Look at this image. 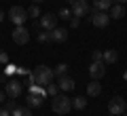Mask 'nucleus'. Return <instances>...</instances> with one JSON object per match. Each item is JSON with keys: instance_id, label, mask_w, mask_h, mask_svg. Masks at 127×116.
<instances>
[{"instance_id": "21", "label": "nucleus", "mask_w": 127, "mask_h": 116, "mask_svg": "<svg viewBox=\"0 0 127 116\" xmlns=\"http://www.w3.org/2000/svg\"><path fill=\"white\" fill-rule=\"evenodd\" d=\"M45 91H47V95H49V97H55V95H59V87H57V85H53V82H49V85L45 87Z\"/></svg>"}, {"instance_id": "28", "label": "nucleus", "mask_w": 127, "mask_h": 116, "mask_svg": "<svg viewBox=\"0 0 127 116\" xmlns=\"http://www.w3.org/2000/svg\"><path fill=\"white\" fill-rule=\"evenodd\" d=\"M81 25V17H72L70 19V27H78Z\"/></svg>"}, {"instance_id": "10", "label": "nucleus", "mask_w": 127, "mask_h": 116, "mask_svg": "<svg viewBox=\"0 0 127 116\" xmlns=\"http://www.w3.org/2000/svg\"><path fill=\"white\" fill-rule=\"evenodd\" d=\"M104 74H106V63L104 61H93L89 66V76L93 78V80H100Z\"/></svg>"}, {"instance_id": "27", "label": "nucleus", "mask_w": 127, "mask_h": 116, "mask_svg": "<svg viewBox=\"0 0 127 116\" xmlns=\"http://www.w3.org/2000/svg\"><path fill=\"white\" fill-rule=\"evenodd\" d=\"M0 63H2V66H6V63H9V55H6L4 51H0Z\"/></svg>"}, {"instance_id": "34", "label": "nucleus", "mask_w": 127, "mask_h": 116, "mask_svg": "<svg viewBox=\"0 0 127 116\" xmlns=\"http://www.w3.org/2000/svg\"><path fill=\"white\" fill-rule=\"evenodd\" d=\"M2 19H4V13H2V11H0V23H2Z\"/></svg>"}, {"instance_id": "15", "label": "nucleus", "mask_w": 127, "mask_h": 116, "mask_svg": "<svg viewBox=\"0 0 127 116\" xmlns=\"http://www.w3.org/2000/svg\"><path fill=\"white\" fill-rule=\"evenodd\" d=\"M91 4H93L95 11H110V6L114 4L112 0H91Z\"/></svg>"}, {"instance_id": "25", "label": "nucleus", "mask_w": 127, "mask_h": 116, "mask_svg": "<svg viewBox=\"0 0 127 116\" xmlns=\"http://www.w3.org/2000/svg\"><path fill=\"white\" fill-rule=\"evenodd\" d=\"M17 70H19V68H17V66H13V63H6V66H4V74H6V76L15 74Z\"/></svg>"}, {"instance_id": "26", "label": "nucleus", "mask_w": 127, "mask_h": 116, "mask_svg": "<svg viewBox=\"0 0 127 116\" xmlns=\"http://www.w3.org/2000/svg\"><path fill=\"white\" fill-rule=\"evenodd\" d=\"M91 57H93V61H104V51H93Z\"/></svg>"}, {"instance_id": "32", "label": "nucleus", "mask_w": 127, "mask_h": 116, "mask_svg": "<svg viewBox=\"0 0 127 116\" xmlns=\"http://www.w3.org/2000/svg\"><path fill=\"white\" fill-rule=\"evenodd\" d=\"M32 2H34V4H40V2H45V0H32Z\"/></svg>"}, {"instance_id": "24", "label": "nucleus", "mask_w": 127, "mask_h": 116, "mask_svg": "<svg viewBox=\"0 0 127 116\" xmlns=\"http://www.w3.org/2000/svg\"><path fill=\"white\" fill-rule=\"evenodd\" d=\"M28 17H30V19L40 17V9H38V4H32L30 9H28Z\"/></svg>"}, {"instance_id": "19", "label": "nucleus", "mask_w": 127, "mask_h": 116, "mask_svg": "<svg viewBox=\"0 0 127 116\" xmlns=\"http://www.w3.org/2000/svg\"><path fill=\"white\" fill-rule=\"evenodd\" d=\"M66 72H68V63H57V66L53 68L55 78H59V76H66Z\"/></svg>"}, {"instance_id": "2", "label": "nucleus", "mask_w": 127, "mask_h": 116, "mask_svg": "<svg viewBox=\"0 0 127 116\" xmlns=\"http://www.w3.org/2000/svg\"><path fill=\"white\" fill-rule=\"evenodd\" d=\"M34 78H36V85L47 87L49 82H53V78H55L53 68H49V66H45V63H40V66L34 70Z\"/></svg>"}, {"instance_id": "18", "label": "nucleus", "mask_w": 127, "mask_h": 116, "mask_svg": "<svg viewBox=\"0 0 127 116\" xmlns=\"http://www.w3.org/2000/svg\"><path fill=\"white\" fill-rule=\"evenodd\" d=\"M72 108H74V110H85V108H87V97H81V95L74 97L72 99Z\"/></svg>"}, {"instance_id": "9", "label": "nucleus", "mask_w": 127, "mask_h": 116, "mask_svg": "<svg viewBox=\"0 0 127 116\" xmlns=\"http://www.w3.org/2000/svg\"><path fill=\"white\" fill-rule=\"evenodd\" d=\"M91 23H93L95 27H106L110 23V15L106 13V11H93V15H91Z\"/></svg>"}, {"instance_id": "8", "label": "nucleus", "mask_w": 127, "mask_h": 116, "mask_svg": "<svg viewBox=\"0 0 127 116\" xmlns=\"http://www.w3.org/2000/svg\"><path fill=\"white\" fill-rule=\"evenodd\" d=\"M72 17H85L87 13H89V2H87V0H74L72 2Z\"/></svg>"}, {"instance_id": "7", "label": "nucleus", "mask_w": 127, "mask_h": 116, "mask_svg": "<svg viewBox=\"0 0 127 116\" xmlns=\"http://www.w3.org/2000/svg\"><path fill=\"white\" fill-rule=\"evenodd\" d=\"M38 23H40V30L51 32L53 27H57V15H53V13H45V15H40Z\"/></svg>"}, {"instance_id": "37", "label": "nucleus", "mask_w": 127, "mask_h": 116, "mask_svg": "<svg viewBox=\"0 0 127 116\" xmlns=\"http://www.w3.org/2000/svg\"><path fill=\"white\" fill-rule=\"evenodd\" d=\"M108 116H112V114H108Z\"/></svg>"}, {"instance_id": "4", "label": "nucleus", "mask_w": 127, "mask_h": 116, "mask_svg": "<svg viewBox=\"0 0 127 116\" xmlns=\"http://www.w3.org/2000/svg\"><path fill=\"white\" fill-rule=\"evenodd\" d=\"M125 110H127V101L121 97V95H114V97L108 101V112H110L112 116H121V114H125Z\"/></svg>"}, {"instance_id": "33", "label": "nucleus", "mask_w": 127, "mask_h": 116, "mask_svg": "<svg viewBox=\"0 0 127 116\" xmlns=\"http://www.w3.org/2000/svg\"><path fill=\"white\" fill-rule=\"evenodd\" d=\"M114 2H119V4H125V2H127V0H114Z\"/></svg>"}, {"instance_id": "16", "label": "nucleus", "mask_w": 127, "mask_h": 116, "mask_svg": "<svg viewBox=\"0 0 127 116\" xmlns=\"http://www.w3.org/2000/svg\"><path fill=\"white\" fill-rule=\"evenodd\" d=\"M42 95H36V93H28V103H30V108H40L42 106Z\"/></svg>"}, {"instance_id": "17", "label": "nucleus", "mask_w": 127, "mask_h": 116, "mask_svg": "<svg viewBox=\"0 0 127 116\" xmlns=\"http://www.w3.org/2000/svg\"><path fill=\"white\" fill-rule=\"evenodd\" d=\"M117 59H119V53H117V51H112V49L104 51V63H106V66H110V63H114Z\"/></svg>"}, {"instance_id": "20", "label": "nucleus", "mask_w": 127, "mask_h": 116, "mask_svg": "<svg viewBox=\"0 0 127 116\" xmlns=\"http://www.w3.org/2000/svg\"><path fill=\"white\" fill-rule=\"evenodd\" d=\"M36 40H38V42H51V32L40 30V32L36 34Z\"/></svg>"}, {"instance_id": "3", "label": "nucleus", "mask_w": 127, "mask_h": 116, "mask_svg": "<svg viewBox=\"0 0 127 116\" xmlns=\"http://www.w3.org/2000/svg\"><path fill=\"white\" fill-rule=\"evenodd\" d=\"M9 19L13 21V25H26V21L30 19L28 17V9H23V6H11Z\"/></svg>"}, {"instance_id": "5", "label": "nucleus", "mask_w": 127, "mask_h": 116, "mask_svg": "<svg viewBox=\"0 0 127 116\" xmlns=\"http://www.w3.org/2000/svg\"><path fill=\"white\" fill-rule=\"evenodd\" d=\"M21 91H23V82L15 80V78H9V80H6V85H4V93L9 95L11 99H17L19 95H21Z\"/></svg>"}, {"instance_id": "23", "label": "nucleus", "mask_w": 127, "mask_h": 116, "mask_svg": "<svg viewBox=\"0 0 127 116\" xmlns=\"http://www.w3.org/2000/svg\"><path fill=\"white\" fill-rule=\"evenodd\" d=\"M11 116H32V112H30V108H15L11 112Z\"/></svg>"}, {"instance_id": "12", "label": "nucleus", "mask_w": 127, "mask_h": 116, "mask_svg": "<svg viewBox=\"0 0 127 116\" xmlns=\"http://www.w3.org/2000/svg\"><path fill=\"white\" fill-rule=\"evenodd\" d=\"M51 40L53 42H66L68 40V30L66 27H53L51 30Z\"/></svg>"}, {"instance_id": "1", "label": "nucleus", "mask_w": 127, "mask_h": 116, "mask_svg": "<svg viewBox=\"0 0 127 116\" xmlns=\"http://www.w3.org/2000/svg\"><path fill=\"white\" fill-rule=\"evenodd\" d=\"M51 108H53L55 114H62V116H64V114H68V112L72 110V99H70L66 93H64V95L59 93V95H55V97H53Z\"/></svg>"}, {"instance_id": "14", "label": "nucleus", "mask_w": 127, "mask_h": 116, "mask_svg": "<svg viewBox=\"0 0 127 116\" xmlns=\"http://www.w3.org/2000/svg\"><path fill=\"white\" fill-rule=\"evenodd\" d=\"M100 93H102V85L97 80H91L89 85H87V95H89V97H97Z\"/></svg>"}, {"instance_id": "29", "label": "nucleus", "mask_w": 127, "mask_h": 116, "mask_svg": "<svg viewBox=\"0 0 127 116\" xmlns=\"http://www.w3.org/2000/svg\"><path fill=\"white\" fill-rule=\"evenodd\" d=\"M4 108H6V110H11V112H13L15 108H17V106H15V103H13V99H11V101H6V106H4Z\"/></svg>"}, {"instance_id": "13", "label": "nucleus", "mask_w": 127, "mask_h": 116, "mask_svg": "<svg viewBox=\"0 0 127 116\" xmlns=\"http://www.w3.org/2000/svg\"><path fill=\"white\" fill-rule=\"evenodd\" d=\"M110 19H121V17H125V6L123 4H119V2H114L112 6H110Z\"/></svg>"}, {"instance_id": "36", "label": "nucleus", "mask_w": 127, "mask_h": 116, "mask_svg": "<svg viewBox=\"0 0 127 116\" xmlns=\"http://www.w3.org/2000/svg\"><path fill=\"white\" fill-rule=\"evenodd\" d=\"M121 116H127V114H121Z\"/></svg>"}, {"instance_id": "30", "label": "nucleus", "mask_w": 127, "mask_h": 116, "mask_svg": "<svg viewBox=\"0 0 127 116\" xmlns=\"http://www.w3.org/2000/svg\"><path fill=\"white\" fill-rule=\"evenodd\" d=\"M0 116H11V110H6V108H0Z\"/></svg>"}, {"instance_id": "11", "label": "nucleus", "mask_w": 127, "mask_h": 116, "mask_svg": "<svg viewBox=\"0 0 127 116\" xmlns=\"http://www.w3.org/2000/svg\"><path fill=\"white\" fill-rule=\"evenodd\" d=\"M57 87H59V91L68 93V91H72L74 87H76V82H74V78H70V76H59L57 78Z\"/></svg>"}, {"instance_id": "31", "label": "nucleus", "mask_w": 127, "mask_h": 116, "mask_svg": "<svg viewBox=\"0 0 127 116\" xmlns=\"http://www.w3.org/2000/svg\"><path fill=\"white\" fill-rule=\"evenodd\" d=\"M4 95H6V93H2V91H0V103L4 101Z\"/></svg>"}, {"instance_id": "22", "label": "nucleus", "mask_w": 127, "mask_h": 116, "mask_svg": "<svg viewBox=\"0 0 127 116\" xmlns=\"http://www.w3.org/2000/svg\"><path fill=\"white\" fill-rule=\"evenodd\" d=\"M57 17H62L64 21H70V19H72V11L66 9V6H62V9H59V13H57Z\"/></svg>"}, {"instance_id": "6", "label": "nucleus", "mask_w": 127, "mask_h": 116, "mask_svg": "<svg viewBox=\"0 0 127 116\" xmlns=\"http://www.w3.org/2000/svg\"><path fill=\"white\" fill-rule=\"evenodd\" d=\"M13 42L15 45H28L30 42V30L26 25H15L13 30Z\"/></svg>"}, {"instance_id": "35", "label": "nucleus", "mask_w": 127, "mask_h": 116, "mask_svg": "<svg viewBox=\"0 0 127 116\" xmlns=\"http://www.w3.org/2000/svg\"><path fill=\"white\" fill-rule=\"evenodd\" d=\"M68 2H70V4H72V2H74V0H68Z\"/></svg>"}]
</instances>
